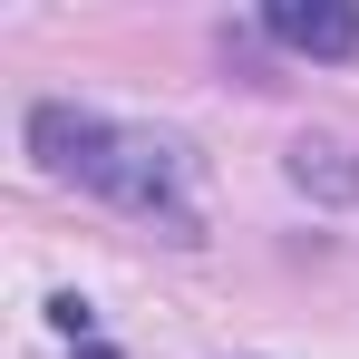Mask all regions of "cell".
Here are the masks:
<instances>
[{"mask_svg":"<svg viewBox=\"0 0 359 359\" xmlns=\"http://www.w3.org/2000/svg\"><path fill=\"white\" fill-rule=\"evenodd\" d=\"M29 146H39V165L68 184H88V194H107L126 214H165L175 233H194V204H184V156L165 136H146V126H117L97 117V107H29Z\"/></svg>","mask_w":359,"mask_h":359,"instance_id":"6da1fadb","label":"cell"},{"mask_svg":"<svg viewBox=\"0 0 359 359\" xmlns=\"http://www.w3.org/2000/svg\"><path fill=\"white\" fill-rule=\"evenodd\" d=\"M262 29L282 49H301V59H350L359 49V10H340V0H272Z\"/></svg>","mask_w":359,"mask_h":359,"instance_id":"7a4b0ae2","label":"cell"},{"mask_svg":"<svg viewBox=\"0 0 359 359\" xmlns=\"http://www.w3.org/2000/svg\"><path fill=\"white\" fill-rule=\"evenodd\" d=\"M340 156H350V146H330V136H320V146H292V175L320 184V194H359V165H340Z\"/></svg>","mask_w":359,"mask_h":359,"instance_id":"3957f363","label":"cell"}]
</instances>
